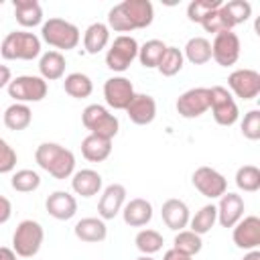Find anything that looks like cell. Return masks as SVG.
<instances>
[{
    "mask_svg": "<svg viewBox=\"0 0 260 260\" xmlns=\"http://www.w3.org/2000/svg\"><path fill=\"white\" fill-rule=\"evenodd\" d=\"M35 160L43 171L59 181L69 179L75 173V154L57 142H41L35 150Z\"/></svg>",
    "mask_w": 260,
    "mask_h": 260,
    "instance_id": "7a4b0ae2",
    "label": "cell"
},
{
    "mask_svg": "<svg viewBox=\"0 0 260 260\" xmlns=\"http://www.w3.org/2000/svg\"><path fill=\"white\" fill-rule=\"evenodd\" d=\"M16 167V150L0 138V173H12Z\"/></svg>",
    "mask_w": 260,
    "mask_h": 260,
    "instance_id": "b9f144b4",
    "label": "cell"
},
{
    "mask_svg": "<svg viewBox=\"0 0 260 260\" xmlns=\"http://www.w3.org/2000/svg\"><path fill=\"white\" fill-rule=\"evenodd\" d=\"M120 213H122V219H124L126 225H130V228H144L152 219V203L142 199V197H134L128 203H124Z\"/></svg>",
    "mask_w": 260,
    "mask_h": 260,
    "instance_id": "44dd1931",
    "label": "cell"
},
{
    "mask_svg": "<svg viewBox=\"0 0 260 260\" xmlns=\"http://www.w3.org/2000/svg\"><path fill=\"white\" fill-rule=\"evenodd\" d=\"M0 260H16V254L12 248H6V246H0Z\"/></svg>",
    "mask_w": 260,
    "mask_h": 260,
    "instance_id": "bcb514c9",
    "label": "cell"
},
{
    "mask_svg": "<svg viewBox=\"0 0 260 260\" xmlns=\"http://www.w3.org/2000/svg\"><path fill=\"white\" fill-rule=\"evenodd\" d=\"M10 185L14 191L18 193H32L41 187V175L32 169H20L12 175L10 179Z\"/></svg>",
    "mask_w": 260,
    "mask_h": 260,
    "instance_id": "d590c367",
    "label": "cell"
},
{
    "mask_svg": "<svg viewBox=\"0 0 260 260\" xmlns=\"http://www.w3.org/2000/svg\"><path fill=\"white\" fill-rule=\"evenodd\" d=\"M14 18L20 26L32 28L37 24H43V8L37 0H14Z\"/></svg>",
    "mask_w": 260,
    "mask_h": 260,
    "instance_id": "cb8c5ba5",
    "label": "cell"
},
{
    "mask_svg": "<svg viewBox=\"0 0 260 260\" xmlns=\"http://www.w3.org/2000/svg\"><path fill=\"white\" fill-rule=\"evenodd\" d=\"M175 108H177L179 116L187 118V120L203 116L209 110V87H191V89L183 91L177 98Z\"/></svg>",
    "mask_w": 260,
    "mask_h": 260,
    "instance_id": "7c38bea8",
    "label": "cell"
},
{
    "mask_svg": "<svg viewBox=\"0 0 260 260\" xmlns=\"http://www.w3.org/2000/svg\"><path fill=\"white\" fill-rule=\"evenodd\" d=\"M8 95L16 102V104H30V102H41L47 91L49 85L41 75H18L8 83Z\"/></svg>",
    "mask_w": 260,
    "mask_h": 260,
    "instance_id": "52a82bcc",
    "label": "cell"
},
{
    "mask_svg": "<svg viewBox=\"0 0 260 260\" xmlns=\"http://www.w3.org/2000/svg\"><path fill=\"white\" fill-rule=\"evenodd\" d=\"M228 87L232 89L230 93H234L236 98L248 102L258 98L260 93V73L256 69H236L228 75Z\"/></svg>",
    "mask_w": 260,
    "mask_h": 260,
    "instance_id": "4fadbf2b",
    "label": "cell"
},
{
    "mask_svg": "<svg viewBox=\"0 0 260 260\" xmlns=\"http://www.w3.org/2000/svg\"><path fill=\"white\" fill-rule=\"evenodd\" d=\"M81 154L89 162H104L112 154V140L95 134H87L81 140Z\"/></svg>",
    "mask_w": 260,
    "mask_h": 260,
    "instance_id": "484cf974",
    "label": "cell"
},
{
    "mask_svg": "<svg viewBox=\"0 0 260 260\" xmlns=\"http://www.w3.org/2000/svg\"><path fill=\"white\" fill-rule=\"evenodd\" d=\"M221 4H223L221 0H193V2H189V6H187V18H189L191 22H199V24H201L203 18H205L209 12L217 10Z\"/></svg>",
    "mask_w": 260,
    "mask_h": 260,
    "instance_id": "f35d334b",
    "label": "cell"
},
{
    "mask_svg": "<svg viewBox=\"0 0 260 260\" xmlns=\"http://www.w3.org/2000/svg\"><path fill=\"white\" fill-rule=\"evenodd\" d=\"M73 232H75L77 240L87 242V244L104 242L108 236V228H106V221L102 217H83L75 223Z\"/></svg>",
    "mask_w": 260,
    "mask_h": 260,
    "instance_id": "603a6c76",
    "label": "cell"
},
{
    "mask_svg": "<svg viewBox=\"0 0 260 260\" xmlns=\"http://www.w3.org/2000/svg\"><path fill=\"white\" fill-rule=\"evenodd\" d=\"M209 110H211L213 120L219 126H234L240 118L238 104H236L234 95L228 91V87H223V85L209 87Z\"/></svg>",
    "mask_w": 260,
    "mask_h": 260,
    "instance_id": "ba28073f",
    "label": "cell"
},
{
    "mask_svg": "<svg viewBox=\"0 0 260 260\" xmlns=\"http://www.w3.org/2000/svg\"><path fill=\"white\" fill-rule=\"evenodd\" d=\"M160 217H162L165 225H167L169 230H173V232L185 230V228L189 225V219H191L187 203L181 201V199H175V197H173V199H167V201L162 203V207H160Z\"/></svg>",
    "mask_w": 260,
    "mask_h": 260,
    "instance_id": "ffe728a7",
    "label": "cell"
},
{
    "mask_svg": "<svg viewBox=\"0 0 260 260\" xmlns=\"http://www.w3.org/2000/svg\"><path fill=\"white\" fill-rule=\"evenodd\" d=\"M221 10L230 18L232 26H238V24L246 22L252 16V4L248 0H230V2H223L221 4Z\"/></svg>",
    "mask_w": 260,
    "mask_h": 260,
    "instance_id": "74e56055",
    "label": "cell"
},
{
    "mask_svg": "<svg viewBox=\"0 0 260 260\" xmlns=\"http://www.w3.org/2000/svg\"><path fill=\"white\" fill-rule=\"evenodd\" d=\"M201 248H203L201 236H197V234L191 232V230H181V232H177V236H175V240H173V250H177V252H181V254H187V256H191V258H193L195 254H199Z\"/></svg>",
    "mask_w": 260,
    "mask_h": 260,
    "instance_id": "d6a6232c",
    "label": "cell"
},
{
    "mask_svg": "<svg viewBox=\"0 0 260 260\" xmlns=\"http://www.w3.org/2000/svg\"><path fill=\"white\" fill-rule=\"evenodd\" d=\"M110 43V28L104 22H91L83 32V49L89 55L102 53Z\"/></svg>",
    "mask_w": 260,
    "mask_h": 260,
    "instance_id": "4316f807",
    "label": "cell"
},
{
    "mask_svg": "<svg viewBox=\"0 0 260 260\" xmlns=\"http://www.w3.org/2000/svg\"><path fill=\"white\" fill-rule=\"evenodd\" d=\"M240 37L234 30L217 32L211 43V59L221 67H232L240 59Z\"/></svg>",
    "mask_w": 260,
    "mask_h": 260,
    "instance_id": "30bf717a",
    "label": "cell"
},
{
    "mask_svg": "<svg viewBox=\"0 0 260 260\" xmlns=\"http://www.w3.org/2000/svg\"><path fill=\"white\" fill-rule=\"evenodd\" d=\"M124 112L136 126H146L156 118V102L148 93H136Z\"/></svg>",
    "mask_w": 260,
    "mask_h": 260,
    "instance_id": "ac0fdd59",
    "label": "cell"
},
{
    "mask_svg": "<svg viewBox=\"0 0 260 260\" xmlns=\"http://www.w3.org/2000/svg\"><path fill=\"white\" fill-rule=\"evenodd\" d=\"M215 221H217V209L213 203H207L199 211H195V215L189 219V225H191V232H195L197 236H203V234L211 232Z\"/></svg>",
    "mask_w": 260,
    "mask_h": 260,
    "instance_id": "1f68e13d",
    "label": "cell"
},
{
    "mask_svg": "<svg viewBox=\"0 0 260 260\" xmlns=\"http://www.w3.org/2000/svg\"><path fill=\"white\" fill-rule=\"evenodd\" d=\"M242 260H260V252L258 250H248V254Z\"/></svg>",
    "mask_w": 260,
    "mask_h": 260,
    "instance_id": "7dc6e473",
    "label": "cell"
},
{
    "mask_svg": "<svg viewBox=\"0 0 260 260\" xmlns=\"http://www.w3.org/2000/svg\"><path fill=\"white\" fill-rule=\"evenodd\" d=\"M201 26L205 28V32H213V35L223 32V30H232V28H234L232 22H230V18H228L225 12L221 10V6H219L217 10H213V12H209V14L203 18Z\"/></svg>",
    "mask_w": 260,
    "mask_h": 260,
    "instance_id": "ab89813d",
    "label": "cell"
},
{
    "mask_svg": "<svg viewBox=\"0 0 260 260\" xmlns=\"http://www.w3.org/2000/svg\"><path fill=\"white\" fill-rule=\"evenodd\" d=\"M217 209V221L221 228H234L242 217H244V199L238 193L225 191L219 197V203L215 205Z\"/></svg>",
    "mask_w": 260,
    "mask_h": 260,
    "instance_id": "e0dca14e",
    "label": "cell"
},
{
    "mask_svg": "<svg viewBox=\"0 0 260 260\" xmlns=\"http://www.w3.org/2000/svg\"><path fill=\"white\" fill-rule=\"evenodd\" d=\"M183 63H185L183 51L177 49V47H167V51H165L162 59L158 61L156 69H158L160 75H165V77H173V75H177V73L183 69Z\"/></svg>",
    "mask_w": 260,
    "mask_h": 260,
    "instance_id": "e575fe53",
    "label": "cell"
},
{
    "mask_svg": "<svg viewBox=\"0 0 260 260\" xmlns=\"http://www.w3.org/2000/svg\"><path fill=\"white\" fill-rule=\"evenodd\" d=\"M102 175L93 169H81L71 175V189L75 195L81 197H93L102 191Z\"/></svg>",
    "mask_w": 260,
    "mask_h": 260,
    "instance_id": "7402d4cb",
    "label": "cell"
},
{
    "mask_svg": "<svg viewBox=\"0 0 260 260\" xmlns=\"http://www.w3.org/2000/svg\"><path fill=\"white\" fill-rule=\"evenodd\" d=\"M10 81H12L10 67H8V65H0V89H2V87H8Z\"/></svg>",
    "mask_w": 260,
    "mask_h": 260,
    "instance_id": "ee69618b",
    "label": "cell"
},
{
    "mask_svg": "<svg viewBox=\"0 0 260 260\" xmlns=\"http://www.w3.org/2000/svg\"><path fill=\"white\" fill-rule=\"evenodd\" d=\"M138 41L130 35H118L114 39V43L110 45L108 53H106V65L108 69L116 71V73H124L132 61L138 57Z\"/></svg>",
    "mask_w": 260,
    "mask_h": 260,
    "instance_id": "9c48e42d",
    "label": "cell"
},
{
    "mask_svg": "<svg viewBox=\"0 0 260 260\" xmlns=\"http://www.w3.org/2000/svg\"><path fill=\"white\" fill-rule=\"evenodd\" d=\"M81 122L89 130V134H95V136H102L108 140H112L120 130L118 118L108 108H104L100 104L85 106V110L81 112Z\"/></svg>",
    "mask_w": 260,
    "mask_h": 260,
    "instance_id": "8992f818",
    "label": "cell"
},
{
    "mask_svg": "<svg viewBox=\"0 0 260 260\" xmlns=\"http://www.w3.org/2000/svg\"><path fill=\"white\" fill-rule=\"evenodd\" d=\"M162 260H193L191 256H187V254H181V252H177V250H167L165 252V256H162Z\"/></svg>",
    "mask_w": 260,
    "mask_h": 260,
    "instance_id": "f6af8a7d",
    "label": "cell"
},
{
    "mask_svg": "<svg viewBox=\"0 0 260 260\" xmlns=\"http://www.w3.org/2000/svg\"><path fill=\"white\" fill-rule=\"evenodd\" d=\"M2 122L8 130L12 132H20V130H26L32 122V112L26 104H10L6 110H4V116H2Z\"/></svg>",
    "mask_w": 260,
    "mask_h": 260,
    "instance_id": "83f0119b",
    "label": "cell"
},
{
    "mask_svg": "<svg viewBox=\"0 0 260 260\" xmlns=\"http://www.w3.org/2000/svg\"><path fill=\"white\" fill-rule=\"evenodd\" d=\"M136 260H154V258H152V256H144V254H142V256H138Z\"/></svg>",
    "mask_w": 260,
    "mask_h": 260,
    "instance_id": "c3c4849f",
    "label": "cell"
},
{
    "mask_svg": "<svg viewBox=\"0 0 260 260\" xmlns=\"http://www.w3.org/2000/svg\"><path fill=\"white\" fill-rule=\"evenodd\" d=\"M191 181H193V187L203 197H207V199H219L228 191L225 177L219 171L211 169V167H199V169H195Z\"/></svg>",
    "mask_w": 260,
    "mask_h": 260,
    "instance_id": "8fae6325",
    "label": "cell"
},
{
    "mask_svg": "<svg viewBox=\"0 0 260 260\" xmlns=\"http://www.w3.org/2000/svg\"><path fill=\"white\" fill-rule=\"evenodd\" d=\"M63 89L67 95L75 98V100H85L91 95L93 91V83L89 79V75L81 73V71H73L69 75H65V81H63Z\"/></svg>",
    "mask_w": 260,
    "mask_h": 260,
    "instance_id": "f1b7e54d",
    "label": "cell"
},
{
    "mask_svg": "<svg viewBox=\"0 0 260 260\" xmlns=\"http://www.w3.org/2000/svg\"><path fill=\"white\" fill-rule=\"evenodd\" d=\"M134 244L138 248L140 254L144 256H152L156 254L158 250H162V236L156 232V230H140L134 238Z\"/></svg>",
    "mask_w": 260,
    "mask_h": 260,
    "instance_id": "8d00e7d4",
    "label": "cell"
},
{
    "mask_svg": "<svg viewBox=\"0 0 260 260\" xmlns=\"http://www.w3.org/2000/svg\"><path fill=\"white\" fill-rule=\"evenodd\" d=\"M12 215V203L4 195H0V223H6Z\"/></svg>",
    "mask_w": 260,
    "mask_h": 260,
    "instance_id": "7bdbcfd3",
    "label": "cell"
},
{
    "mask_svg": "<svg viewBox=\"0 0 260 260\" xmlns=\"http://www.w3.org/2000/svg\"><path fill=\"white\" fill-rule=\"evenodd\" d=\"M236 187L244 193H256L260 189V169L256 165H244L236 171Z\"/></svg>",
    "mask_w": 260,
    "mask_h": 260,
    "instance_id": "836d02e7",
    "label": "cell"
},
{
    "mask_svg": "<svg viewBox=\"0 0 260 260\" xmlns=\"http://www.w3.org/2000/svg\"><path fill=\"white\" fill-rule=\"evenodd\" d=\"M45 209L51 217L67 221L77 213V199L67 191H53L45 201Z\"/></svg>",
    "mask_w": 260,
    "mask_h": 260,
    "instance_id": "d6986e66",
    "label": "cell"
},
{
    "mask_svg": "<svg viewBox=\"0 0 260 260\" xmlns=\"http://www.w3.org/2000/svg\"><path fill=\"white\" fill-rule=\"evenodd\" d=\"M244 138L258 140L260 138V110H250L244 114V120L240 124Z\"/></svg>",
    "mask_w": 260,
    "mask_h": 260,
    "instance_id": "60d3db41",
    "label": "cell"
},
{
    "mask_svg": "<svg viewBox=\"0 0 260 260\" xmlns=\"http://www.w3.org/2000/svg\"><path fill=\"white\" fill-rule=\"evenodd\" d=\"M65 67H67V61L63 57V53H59V51H47L39 59V73L45 81L61 79L65 75Z\"/></svg>",
    "mask_w": 260,
    "mask_h": 260,
    "instance_id": "d4e9b609",
    "label": "cell"
},
{
    "mask_svg": "<svg viewBox=\"0 0 260 260\" xmlns=\"http://www.w3.org/2000/svg\"><path fill=\"white\" fill-rule=\"evenodd\" d=\"M41 39L49 47H53V51L61 53V51L75 49L79 45L81 35H79V28L73 22L53 16V18H49V20H45L41 24Z\"/></svg>",
    "mask_w": 260,
    "mask_h": 260,
    "instance_id": "3957f363",
    "label": "cell"
},
{
    "mask_svg": "<svg viewBox=\"0 0 260 260\" xmlns=\"http://www.w3.org/2000/svg\"><path fill=\"white\" fill-rule=\"evenodd\" d=\"M154 20V6L150 0H124L110 8L108 28L114 32H132L150 26Z\"/></svg>",
    "mask_w": 260,
    "mask_h": 260,
    "instance_id": "6da1fadb",
    "label": "cell"
},
{
    "mask_svg": "<svg viewBox=\"0 0 260 260\" xmlns=\"http://www.w3.org/2000/svg\"><path fill=\"white\" fill-rule=\"evenodd\" d=\"M126 203V187L120 185V183H112L108 185L102 195H100V201H98V215L106 221V219H114L122 207Z\"/></svg>",
    "mask_w": 260,
    "mask_h": 260,
    "instance_id": "2e32d148",
    "label": "cell"
},
{
    "mask_svg": "<svg viewBox=\"0 0 260 260\" xmlns=\"http://www.w3.org/2000/svg\"><path fill=\"white\" fill-rule=\"evenodd\" d=\"M45 240V230L35 219H22L12 234V250L20 258H32L39 254Z\"/></svg>",
    "mask_w": 260,
    "mask_h": 260,
    "instance_id": "5b68a950",
    "label": "cell"
},
{
    "mask_svg": "<svg viewBox=\"0 0 260 260\" xmlns=\"http://www.w3.org/2000/svg\"><path fill=\"white\" fill-rule=\"evenodd\" d=\"M136 95L134 85L128 77L124 75H114L110 79H106L104 83V98L106 104L114 110H126L128 104L132 102V98Z\"/></svg>",
    "mask_w": 260,
    "mask_h": 260,
    "instance_id": "5bb4252c",
    "label": "cell"
},
{
    "mask_svg": "<svg viewBox=\"0 0 260 260\" xmlns=\"http://www.w3.org/2000/svg\"><path fill=\"white\" fill-rule=\"evenodd\" d=\"M183 57L193 65H205L211 61V43L205 37H193L183 49Z\"/></svg>",
    "mask_w": 260,
    "mask_h": 260,
    "instance_id": "f546056e",
    "label": "cell"
},
{
    "mask_svg": "<svg viewBox=\"0 0 260 260\" xmlns=\"http://www.w3.org/2000/svg\"><path fill=\"white\" fill-rule=\"evenodd\" d=\"M165 51H167V45H165L160 39H150V41H146L144 45L138 47V57H136V59L140 61L142 67H146V69H156V65H158V61L162 59Z\"/></svg>",
    "mask_w": 260,
    "mask_h": 260,
    "instance_id": "4dcf8cb0",
    "label": "cell"
},
{
    "mask_svg": "<svg viewBox=\"0 0 260 260\" xmlns=\"http://www.w3.org/2000/svg\"><path fill=\"white\" fill-rule=\"evenodd\" d=\"M0 55L8 61H32L41 55V39L28 30H12L4 37Z\"/></svg>",
    "mask_w": 260,
    "mask_h": 260,
    "instance_id": "277c9868",
    "label": "cell"
},
{
    "mask_svg": "<svg viewBox=\"0 0 260 260\" xmlns=\"http://www.w3.org/2000/svg\"><path fill=\"white\" fill-rule=\"evenodd\" d=\"M234 244L242 250H256L260 246V217L258 215H246L242 217L232 232Z\"/></svg>",
    "mask_w": 260,
    "mask_h": 260,
    "instance_id": "9a60e30c",
    "label": "cell"
}]
</instances>
